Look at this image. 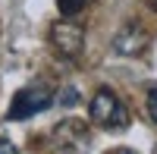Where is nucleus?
Wrapping results in <instances>:
<instances>
[{"mask_svg":"<svg viewBox=\"0 0 157 154\" xmlns=\"http://www.w3.org/2000/svg\"><path fill=\"white\" fill-rule=\"evenodd\" d=\"M57 138H60L63 148H82L88 142V126L78 123V120H66V123L57 126Z\"/></svg>","mask_w":157,"mask_h":154,"instance_id":"39448f33","label":"nucleus"},{"mask_svg":"<svg viewBox=\"0 0 157 154\" xmlns=\"http://www.w3.org/2000/svg\"><path fill=\"white\" fill-rule=\"evenodd\" d=\"M88 3H94V0H57V6L63 16H75V13H82Z\"/></svg>","mask_w":157,"mask_h":154,"instance_id":"423d86ee","label":"nucleus"},{"mask_svg":"<svg viewBox=\"0 0 157 154\" xmlns=\"http://www.w3.org/2000/svg\"><path fill=\"white\" fill-rule=\"evenodd\" d=\"M91 123L104 126V129H126L129 126V110L123 107V101L116 98L110 88H101V91L91 98Z\"/></svg>","mask_w":157,"mask_h":154,"instance_id":"f257e3e1","label":"nucleus"},{"mask_svg":"<svg viewBox=\"0 0 157 154\" xmlns=\"http://www.w3.org/2000/svg\"><path fill=\"white\" fill-rule=\"evenodd\" d=\"M148 117L157 123V88H151V91H148Z\"/></svg>","mask_w":157,"mask_h":154,"instance_id":"0eeeda50","label":"nucleus"},{"mask_svg":"<svg viewBox=\"0 0 157 154\" xmlns=\"http://www.w3.org/2000/svg\"><path fill=\"white\" fill-rule=\"evenodd\" d=\"M0 151H16V145L13 142H0Z\"/></svg>","mask_w":157,"mask_h":154,"instance_id":"1a4fd4ad","label":"nucleus"},{"mask_svg":"<svg viewBox=\"0 0 157 154\" xmlns=\"http://www.w3.org/2000/svg\"><path fill=\"white\" fill-rule=\"evenodd\" d=\"M148 41H151V35H148L145 25L129 22V25H123V29L116 32V38H113V50H116L120 57H138L141 50L148 47Z\"/></svg>","mask_w":157,"mask_h":154,"instance_id":"20e7f679","label":"nucleus"},{"mask_svg":"<svg viewBox=\"0 0 157 154\" xmlns=\"http://www.w3.org/2000/svg\"><path fill=\"white\" fill-rule=\"evenodd\" d=\"M50 41H54V47H57L66 60H75V57H82L85 32L78 29L69 16H63V19H57L54 25H50Z\"/></svg>","mask_w":157,"mask_h":154,"instance_id":"7ed1b4c3","label":"nucleus"},{"mask_svg":"<svg viewBox=\"0 0 157 154\" xmlns=\"http://www.w3.org/2000/svg\"><path fill=\"white\" fill-rule=\"evenodd\" d=\"M50 104H54L50 88L29 85V88H22V91H16V98H13V104L6 110V120H29V117H35V113L47 110Z\"/></svg>","mask_w":157,"mask_h":154,"instance_id":"f03ea898","label":"nucleus"},{"mask_svg":"<svg viewBox=\"0 0 157 154\" xmlns=\"http://www.w3.org/2000/svg\"><path fill=\"white\" fill-rule=\"evenodd\" d=\"M75 101H78V94L72 91V88H69V91H66V88L60 91V104H75Z\"/></svg>","mask_w":157,"mask_h":154,"instance_id":"6e6552de","label":"nucleus"}]
</instances>
